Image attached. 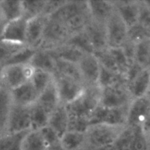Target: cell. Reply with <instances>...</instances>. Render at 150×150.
Returning a JSON list of instances; mask_svg holds the SVG:
<instances>
[{
	"mask_svg": "<svg viewBox=\"0 0 150 150\" xmlns=\"http://www.w3.org/2000/svg\"><path fill=\"white\" fill-rule=\"evenodd\" d=\"M143 130H144L145 133L150 132V107L148 114H147V117L146 119V121L144 122V125H143Z\"/></svg>",
	"mask_w": 150,
	"mask_h": 150,
	"instance_id": "f6af8a7d",
	"label": "cell"
},
{
	"mask_svg": "<svg viewBox=\"0 0 150 150\" xmlns=\"http://www.w3.org/2000/svg\"><path fill=\"white\" fill-rule=\"evenodd\" d=\"M150 57V38L135 45L134 62L144 68H148Z\"/></svg>",
	"mask_w": 150,
	"mask_h": 150,
	"instance_id": "1f68e13d",
	"label": "cell"
},
{
	"mask_svg": "<svg viewBox=\"0 0 150 150\" xmlns=\"http://www.w3.org/2000/svg\"><path fill=\"white\" fill-rule=\"evenodd\" d=\"M132 95L124 81L101 88L100 105L105 108H121L128 106L132 101Z\"/></svg>",
	"mask_w": 150,
	"mask_h": 150,
	"instance_id": "8992f818",
	"label": "cell"
},
{
	"mask_svg": "<svg viewBox=\"0 0 150 150\" xmlns=\"http://www.w3.org/2000/svg\"><path fill=\"white\" fill-rule=\"evenodd\" d=\"M71 34L66 24L59 19L49 16L44 29L42 42L38 49L51 51L66 43Z\"/></svg>",
	"mask_w": 150,
	"mask_h": 150,
	"instance_id": "277c9868",
	"label": "cell"
},
{
	"mask_svg": "<svg viewBox=\"0 0 150 150\" xmlns=\"http://www.w3.org/2000/svg\"><path fill=\"white\" fill-rule=\"evenodd\" d=\"M34 69L28 64H6L1 70V86L10 91L31 80Z\"/></svg>",
	"mask_w": 150,
	"mask_h": 150,
	"instance_id": "5b68a950",
	"label": "cell"
},
{
	"mask_svg": "<svg viewBox=\"0 0 150 150\" xmlns=\"http://www.w3.org/2000/svg\"><path fill=\"white\" fill-rule=\"evenodd\" d=\"M91 19L106 24L115 11L113 1H87Z\"/></svg>",
	"mask_w": 150,
	"mask_h": 150,
	"instance_id": "ac0fdd59",
	"label": "cell"
},
{
	"mask_svg": "<svg viewBox=\"0 0 150 150\" xmlns=\"http://www.w3.org/2000/svg\"><path fill=\"white\" fill-rule=\"evenodd\" d=\"M53 81V74L48 72L34 69L33 74L31 78V83L38 95L41 93Z\"/></svg>",
	"mask_w": 150,
	"mask_h": 150,
	"instance_id": "836d02e7",
	"label": "cell"
},
{
	"mask_svg": "<svg viewBox=\"0 0 150 150\" xmlns=\"http://www.w3.org/2000/svg\"><path fill=\"white\" fill-rule=\"evenodd\" d=\"M1 135H3V134H2V133H1V132H0V136H1Z\"/></svg>",
	"mask_w": 150,
	"mask_h": 150,
	"instance_id": "9f6ffc18",
	"label": "cell"
},
{
	"mask_svg": "<svg viewBox=\"0 0 150 150\" xmlns=\"http://www.w3.org/2000/svg\"><path fill=\"white\" fill-rule=\"evenodd\" d=\"M69 115L66 105L60 103L49 114L48 126L52 128L60 137L68 131Z\"/></svg>",
	"mask_w": 150,
	"mask_h": 150,
	"instance_id": "ffe728a7",
	"label": "cell"
},
{
	"mask_svg": "<svg viewBox=\"0 0 150 150\" xmlns=\"http://www.w3.org/2000/svg\"><path fill=\"white\" fill-rule=\"evenodd\" d=\"M149 38L150 31L144 28L138 23L128 28L127 39L133 43L137 44Z\"/></svg>",
	"mask_w": 150,
	"mask_h": 150,
	"instance_id": "8d00e7d4",
	"label": "cell"
},
{
	"mask_svg": "<svg viewBox=\"0 0 150 150\" xmlns=\"http://www.w3.org/2000/svg\"><path fill=\"white\" fill-rule=\"evenodd\" d=\"M125 127L104 123L90 125L85 132L87 147L91 150L114 144Z\"/></svg>",
	"mask_w": 150,
	"mask_h": 150,
	"instance_id": "3957f363",
	"label": "cell"
},
{
	"mask_svg": "<svg viewBox=\"0 0 150 150\" xmlns=\"http://www.w3.org/2000/svg\"><path fill=\"white\" fill-rule=\"evenodd\" d=\"M35 51L36 49L25 46L13 56L6 64H28Z\"/></svg>",
	"mask_w": 150,
	"mask_h": 150,
	"instance_id": "f35d334b",
	"label": "cell"
},
{
	"mask_svg": "<svg viewBox=\"0 0 150 150\" xmlns=\"http://www.w3.org/2000/svg\"><path fill=\"white\" fill-rule=\"evenodd\" d=\"M122 81H124L123 76L101 66L98 83H97V85L100 88L107 87V86H111V85L119 83Z\"/></svg>",
	"mask_w": 150,
	"mask_h": 150,
	"instance_id": "d590c367",
	"label": "cell"
},
{
	"mask_svg": "<svg viewBox=\"0 0 150 150\" xmlns=\"http://www.w3.org/2000/svg\"><path fill=\"white\" fill-rule=\"evenodd\" d=\"M105 26L108 48H121L127 40L128 27L116 10L107 21Z\"/></svg>",
	"mask_w": 150,
	"mask_h": 150,
	"instance_id": "9c48e42d",
	"label": "cell"
},
{
	"mask_svg": "<svg viewBox=\"0 0 150 150\" xmlns=\"http://www.w3.org/2000/svg\"><path fill=\"white\" fill-rule=\"evenodd\" d=\"M27 20L24 18L8 21L3 26L0 40L19 44H25Z\"/></svg>",
	"mask_w": 150,
	"mask_h": 150,
	"instance_id": "5bb4252c",
	"label": "cell"
},
{
	"mask_svg": "<svg viewBox=\"0 0 150 150\" xmlns=\"http://www.w3.org/2000/svg\"><path fill=\"white\" fill-rule=\"evenodd\" d=\"M91 150H117V149H116V146H114V144H112V145H109V146H102V147L96 148V149H91Z\"/></svg>",
	"mask_w": 150,
	"mask_h": 150,
	"instance_id": "7dc6e473",
	"label": "cell"
},
{
	"mask_svg": "<svg viewBox=\"0 0 150 150\" xmlns=\"http://www.w3.org/2000/svg\"><path fill=\"white\" fill-rule=\"evenodd\" d=\"M65 0H46L43 15L49 17L55 13L63 4L66 3Z\"/></svg>",
	"mask_w": 150,
	"mask_h": 150,
	"instance_id": "ee69618b",
	"label": "cell"
},
{
	"mask_svg": "<svg viewBox=\"0 0 150 150\" xmlns=\"http://www.w3.org/2000/svg\"><path fill=\"white\" fill-rule=\"evenodd\" d=\"M13 99L11 92L9 89L1 86L0 87V132L4 133L6 124L13 106Z\"/></svg>",
	"mask_w": 150,
	"mask_h": 150,
	"instance_id": "d4e9b609",
	"label": "cell"
},
{
	"mask_svg": "<svg viewBox=\"0 0 150 150\" xmlns=\"http://www.w3.org/2000/svg\"><path fill=\"white\" fill-rule=\"evenodd\" d=\"M129 105L121 108H105L99 105L90 118V125L104 123L111 125L126 126Z\"/></svg>",
	"mask_w": 150,
	"mask_h": 150,
	"instance_id": "ba28073f",
	"label": "cell"
},
{
	"mask_svg": "<svg viewBox=\"0 0 150 150\" xmlns=\"http://www.w3.org/2000/svg\"><path fill=\"white\" fill-rule=\"evenodd\" d=\"M60 144L65 150H83L87 147L85 133L66 132L60 137Z\"/></svg>",
	"mask_w": 150,
	"mask_h": 150,
	"instance_id": "603a6c76",
	"label": "cell"
},
{
	"mask_svg": "<svg viewBox=\"0 0 150 150\" xmlns=\"http://www.w3.org/2000/svg\"><path fill=\"white\" fill-rule=\"evenodd\" d=\"M29 64L35 70H43L51 74L55 72V59L49 51L46 50L37 49Z\"/></svg>",
	"mask_w": 150,
	"mask_h": 150,
	"instance_id": "44dd1931",
	"label": "cell"
},
{
	"mask_svg": "<svg viewBox=\"0 0 150 150\" xmlns=\"http://www.w3.org/2000/svg\"><path fill=\"white\" fill-rule=\"evenodd\" d=\"M66 43L75 47L78 50L83 52L84 54H94V48L84 30L79 33L71 35L68 40Z\"/></svg>",
	"mask_w": 150,
	"mask_h": 150,
	"instance_id": "4dcf8cb0",
	"label": "cell"
},
{
	"mask_svg": "<svg viewBox=\"0 0 150 150\" xmlns=\"http://www.w3.org/2000/svg\"><path fill=\"white\" fill-rule=\"evenodd\" d=\"M146 98H148V99L150 100V90H149V92H147V94H146Z\"/></svg>",
	"mask_w": 150,
	"mask_h": 150,
	"instance_id": "f907efd6",
	"label": "cell"
},
{
	"mask_svg": "<svg viewBox=\"0 0 150 150\" xmlns=\"http://www.w3.org/2000/svg\"><path fill=\"white\" fill-rule=\"evenodd\" d=\"M149 90H150V89H149Z\"/></svg>",
	"mask_w": 150,
	"mask_h": 150,
	"instance_id": "6f0895ef",
	"label": "cell"
},
{
	"mask_svg": "<svg viewBox=\"0 0 150 150\" xmlns=\"http://www.w3.org/2000/svg\"><path fill=\"white\" fill-rule=\"evenodd\" d=\"M10 92L13 103L26 107L31 106L37 102L39 96L30 81L13 89Z\"/></svg>",
	"mask_w": 150,
	"mask_h": 150,
	"instance_id": "e0dca14e",
	"label": "cell"
},
{
	"mask_svg": "<svg viewBox=\"0 0 150 150\" xmlns=\"http://www.w3.org/2000/svg\"><path fill=\"white\" fill-rule=\"evenodd\" d=\"M133 139L129 150H148L146 136L142 127H134Z\"/></svg>",
	"mask_w": 150,
	"mask_h": 150,
	"instance_id": "ab89813d",
	"label": "cell"
},
{
	"mask_svg": "<svg viewBox=\"0 0 150 150\" xmlns=\"http://www.w3.org/2000/svg\"><path fill=\"white\" fill-rule=\"evenodd\" d=\"M0 7L6 23L23 18L22 1H0Z\"/></svg>",
	"mask_w": 150,
	"mask_h": 150,
	"instance_id": "83f0119b",
	"label": "cell"
},
{
	"mask_svg": "<svg viewBox=\"0 0 150 150\" xmlns=\"http://www.w3.org/2000/svg\"><path fill=\"white\" fill-rule=\"evenodd\" d=\"M47 150H65V149L62 147V146L60 145V142H59V143L51 145V146H49Z\"/></svg>",
	"mask_w": 150,
	"mask_h": 150,
	"instance_id": "bcb514c9",
	"label": "cell"
},
{
	"mask_svg": "<svg viewBox=\"0 0 150 150\" xmlns=\"http://www.w3.org/2000/svg\"><path fill=\"white\" fill-rule=\"evenodd\" d=\"M84 31L94 48V53L108 48L105 24L91 19Z\"/></svg>",
	"mask_w": 150,
	"mask_h": 150,
	"instance_id": "9a60e30c",
	"label": "cell"
},
{
	"mask_svg": "<svg viewBox=\"0 0 150 150\" xmlns=\"http://www.w3.org/2000/svg\"><path fill=\"white\" fill-rule=\"evenodd\" d=\"M46 0L44 1H22L23 18L26 20L37 17L44 13Z\"/></svg>",
	"mask_w": 150,
	"mask_h": 150,
	"instance_id": "e575fe53",
	"label": "cell"
},
{
	"mask_svg": "<svg viewBox=\"0 0 150 150\" xmlns=\"http://www.w3.org/2000/svg\"><path fill=\"white\" fill-rule=\"evenodd\" d=\"M51 16L66 24L71 36L83 31L91 20L87 1H66Z\"/></svg>",
	"mask_w": 150,
	"mask_h": 150,
	"instance_id": "6da1fadb",
	"label": "cell"
},
{
	"mask_svg": "<svg viewBox=\"0 0 150 150\" xmlns=\"http://www.w3.org/2000/svg\"><path fill=\"white\" fill-rule=\"evenodd\" d=\"M139 2L140 11L138 23L150 31V9L147 7L144 1H139Z\"/></svg>",
	"mask_w": 150,
	"mask_h": 150,
	"instance_id": "7bdbcfd3",
	"label": "cell"
},
{
	"mask_svg": "<svg viewBox=\"0 0 150 150\" xmlns=\"http://www.w3.org/2000/svg\"><path fill=\"white\" fill-rule=\"evenodd\" d=\"M47 149L48 146L40 130H29L23 138L21 146V150H47Z\"/></svg>",
	"mask_w": 150,
	"mask_h": 150,
	"instance_id": "4316f807",
	"label": "cell"
},
{
	"mask_svg": "<svg viewBox=\"0 0 150 150\" xmlns=\"http://www.w3.org/2000/svg\"><path fill=\"white\" fill-rule=\"evenodd\" d=\"M5 23H6V21L5 19H4V15H3L1 7H0V26H3Z\"/></svg>",
	"mask_w": 150,
	"mask_h": 150,
	"instance_id": "c3c4849f",
	"label": "cell"
},
{
	"mask_svg": "<svg viewBox=\"0 0 150 150\" xmlns=\"http://www.w3.org/2000/svg\"><path fill=\"white\" fill-rule=\"evenodd\" d=\"M83 150H90L89 149H88V147H86V148H85V149H84Z\"/></svg>",
	"mask_w": 150,
	"mask_h": 150,
	"instance_id": "11a10c76",
	"label": "cell"
},
{
	"mask_svg": "<svg viewBox=\"0 0 150 150\" xmlns=\"http://www.w3.org/2000/svg\"><path fill=\"white\" fill-rule=\"evenodd\" d=\"M53 77L60 103L63 105H68L76 99L85 89V86L79 81L66 77L57 73H54Z\"/></svg>",
	"mask_w": 150,
	"mask_h": 150,
	"instance_id": "52a82bcc",
	"label": "cell"
},
{
	"mask_svg": "<svg viewBox=\"0 0 150 150\" xmlns=\"http://www.w3.org/2000/svg\"><path fill=\"white\" fill-rule=\"evenodd\" d=\"M89 125V120H87V119L69 117L68 131L85 133Z\"/></svg>",
	"mask_w": 150,
	"mask_h": 150,
	"instance_id": "60d3db41",
	"label": "cell"
},
{
	"mask_svg": "<svg viewBox=\"0 0 150 150\" xmlns=\"http://www.w3.org/2000/svg\"><path fill=\"white\" fill-rule=\"evenodd\" d=\"M3 26H0V37H1V30H2Z\"/></svg>",
	"mask_w": 150,
	"mask_h": 150,
	"instance_id": "f5cc1de1",
	"label": "cell"
},
{
	"mask_svg": "<svg viewBox=\"0 0 150 150\" xmlns=\"http://www.w3.org/2000/svg\"><path fill=\"white\" fill-rule=\"evenodd\" d=\"M25 46L26 45L24 44L15 43L0 40V67L5 65L13 56Z\"/></svg>",
	"mask_w": 150,
	"mask_h": 150,
	"instance_id": "f1b7e54d",
	"label": "cell"
},
{
	"mask_svg": "<svg viewBox=\"0 0 150 150\" xmlns=\"http://www.w3.org/2000/svg\"><path fill=\"white\" fill-rule=\"evenodd\" d=\"M1 67H0V87L1 86Z\"/></svg>",
	"mask_w": 150,
	"mask_h": 150,
	"instance_id": "816d5d0a",
	"label": "cell"
},
{
	"mask_svg": "<svg viewBox=\"0 0 150 150\" xmlns=\"http://www.w3.org/2000/svg\"><path fill=\"white\" fill-rule=\"evenodd\" d=\"M31 130H40L48 125L49 114L38 102L29 106Z\"/></svg>",
	"mask_w": 150,
	"mask_h": 150,
	"instance_id": "484cf974",
	"label": "cell"
},
{
	"mask_svg": "<svg viewBox=\"0 0 150 150\" xmlns=\"http://www.w3.org/2000/svg\"><path fill=\"white\" fill-rule=\"evenodd\" d=\"M30 130L29 107L21 106L13 103L7 119L4 133L13 134L26 132Z\"/></svg>",
	"mask_w": 150,
	"mask_h": 150,
	"instance_id": "30bf717a",
	"label": "cell"
},
{
	"mask_svg": "<svg viewBox=\"0 0 150 150\" xmlns=\"http://www.w3.org/2000/svg\"><path fill=\"white\" fill-rule=\"evenodd\" d=\"M149 107L150 100L146 96L132 100L128 107L126 126L143 128Z\"/></svg>",
	"mask_w": 150,
	"mask_h": 150,
	"instance_id": "7c38bea8",
	"label": "cell"
},
{
	"mask_svg": "<svg viewBox=\"0 0 150 150\" xmlns=\"http://www.w3.org/2000/svg\"><path fill=\"white\" fill-rule=\"evenodd\" d=\"M146 136L147 143H148V150H150V132L145 133Z\"/></svg>",
	"mask_w": 150,
	"mask_h": 150,
	"instance_id": "681fc988",
	"label": "cell"
},
{
	"mask_svg": "<svg viewBox=\"0 0 150 150\" xmlns=\"http://www.w3.org/2000/svg\"><path fill=\"white\" fill-rule=\"evenodd\" d=\"M81 79L85 86L98 83L101 64L94 54H85L77 63Z\"/></svg>",
	"mask_w": 150,
	"mask_h": 150,
	"instance_id": "8fae6325",
	"label": "cell"
},
{
	"mask_svg": "<svg viewBox=\"0 0 150 150\" xmlns=\"http://www.w3.org/2000/svg\"><path fill=\"white\" fill-rule=\"evenodd\" d=\"M37 102L44 107L49 114L60 105V99L54 81V77L50 84L40 94Z\"/></svg>",
	"mask_w": 150,
	"mask_h": 150,
	"instance_id": "7402d4cb",
	"label": "cell"
},
{
	"mask_svg": "<svg viewBox=\"0 0 150 150\" xmlns=\"http://www.w3.org/2000/svg\"><path fill=\"white\" fill-rule=\"evenodd\" d=\"M27 132L1 135L0 136V150H21L22 140Z\"/></svg>",
	"mask_w": 150,
	"mask_h": 150,
	"instance_id": "d6a6232c",
	"label": "cell"
},
{
	"mask_svg": "<svg viewBox=\"0 0 150 150\" xmlns=\"http://www.w3.org/2000/svg\"><path fill=\"white\" fill-rule=\"evenodd\" d=\"M49 51L55 59L75 64H77L84 54H85L75 47L67 43L63 44L51 51Z\"/></svg>",
	"mask_w": 150,
	"mask_h": 150,
	"instance_id": "cb8c5ba5",
	"label": "cell"
},
{
	"mask_svg": "<svg viewBox=\"0 0 150 150\" xmlns=\"http://www.w3.org/2000/svg\"><path fill=\"white\" fill-rule=\"evenodd\" d=\"M54 73H57L66 77L71 78L75 80L82 82L77 64H75V63L55 59V72Z\"/></svg>",
	"mask_w": 150,
	"mask_h": 150,
	"instance_id": "f546056e",
	"label": "cell"
},
{
	"mask_svg": "<svg viewBox=\"0 0 150 150\" xmlns=\"http://www.w3.org/2000/svg\"><path fill=\"white\" fill-rule=\"evenodd\" d=\"M100 97L101 88L98 85L85 86L76 99L66 105L69 117L87 119L90 121L93 113L100 105Z\"/></svg>",
	"mask_w": 150,
	"mask_h": 150,
	"instance_id": "7a4b0ae2",
	"label": "cell"
},
{
	"mask_svg": "<svg viewBox=\"0 0 150 150\" xmlns=\"http://www.w3.org/2000/svg\"><path fill=\"white\" fill-rule=\"evenodd\" d=\"M41 134L44 139V142L46 144L47 146H50L60 142V137L59 135L49 126H46L40 130Z\"/></svg>",
	"mask_w": 150,
	"mask_h": 150,
	"instance_id": "b9f144b4",
	"label": "cell"
},
{
	"mask_svg": "<svg viewBox=\"0 0 150 150\" xmlns=\"http://www.w3.org/2000/svg\"><path fill=\"white\" fill-rule=\"evenodd\" d=\"M47 18L48 17L44 15H41L27 20L25 38L26 46L36 50L39 48L42 42Z\"/></svg>",
	"mask_w": 150,
	"mask_h": 150,
	"instance_id": "4fadbf2b",
	"label": "cell"
},
{
	"mask_svg": "<svg viewBox=\"0 0 150 150\" xmlns=\"http://www.w3.org/2000/svg\"><path fill=\"white\" fill-rule=\"evenodd\" d=\"M134 132H135L134 127L126 126L114 143V146H116V149L129 150L133 139Z\"/></svg>",
	"mask_w": 150,
	"mask_h": 150,
	"instance_id": "74e56055",
	"label": "cell"
},
{
	"mask_svg": "<svg viewBox=\"0 0 150 150\" xmlns=\"http://www.w3.org/2000/svg\"><path fill=\"white\" fill-rule=\"evenodd\" d=\"M126 86L133 99L145 97L150 89V69H143Z\"/></svg>",
	"mask_w": 150,
	"mask_h": 150,
	"instance_id": "d6986e66",
	"label": "cell"
},
{
	"mask_svg": "<svg viewBox=\"0 0 150 150\" xmlns=\"http://www.w3.org/2000/svg\"><path fill=\"white\" fill-rule=\"evenodd\" d=\"M115 10L127 27L138 23L140 11L139 1H113Z\"/></svg>",
	"mask_w": 150,
	"mask_h": 150,
	"instance_id": "2e32d148",
	"label": "cell"
},
{
	"mask_svg": "<svg viewBox=\"0 0 150 150\" xmlns=\"http://www.w3.org/2000/svg\"><path fill=\"white\" fill-rule=\"evenodd\" d=\"M148 68L150 69V57H149V66H148Z\"/></svg>",
	"mask_w": 150,
	"mask_h": 150,
	"instance_id": "db71d44e",
	"label": "cell"
}]
</instances>
